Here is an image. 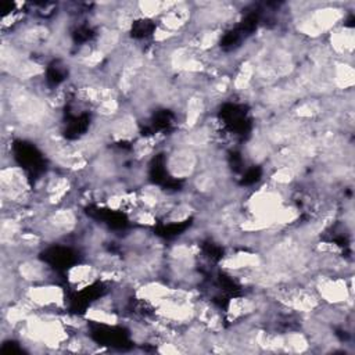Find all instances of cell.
Instances as JSON below:
<instances>
[{
    "instance_id": "1",
    "label": "cell",
    "mask_w": 355,
    "mask_h": 355,
    "mask_svg": "<svg viewBox=\"0 0 355 355\" xmlns=\"http://www.w3.org/2000/svg\"><path fill=\"white\" fill-rule=\"evenodd\" d=\"M100 279V269L94 263H78L68 269L67 280L76 290H83Z\"/></svg>"
}]
</instances>
